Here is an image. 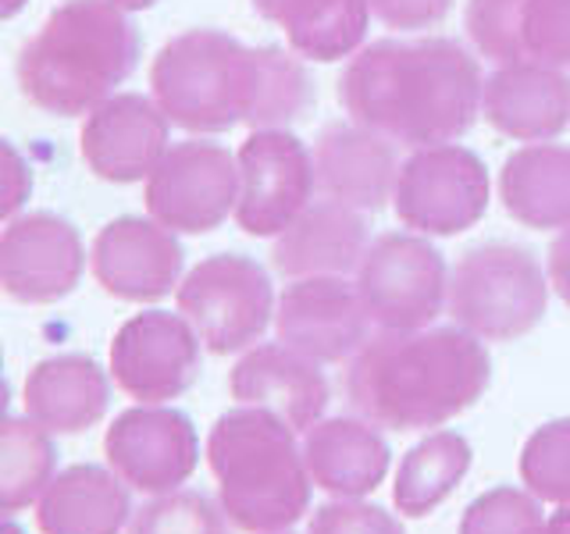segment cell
<instances>
[{"label": "cell", "mask_w": 570, "mask_h": 534, "mask_svg": "<svg viewBox=\"0 0 570 534\" xmlns=\"http://www.w3.org/2000/svg\"><path fill=\"white\" fill-rule=\"evenodd\" d=\"M478 58L445 36L379 40L356 50L338 76L350 121L406 147H439L471 132L481 107Z\"/></svg>", "instance_id": "cell-1"}, {"label": "cell", "mask_w": 570, "mask_h": 534, "mask_svg": "<svg viewBox=\"0 0 570 534\" xmlns=\"http://www.w3.org/2000/svg\"><path fill=\"white\" fill-rule=\"evenodd\" d=\"M492 382V360L481 338L450 328L367 335L350 356V406L389 432H432L471 409Z\"/></svg>", "instance_id": "cell-2"}, {"label": "cell", "mask_w": 570, "mask_h": 534, "mask_svg": "<svg viewBox=\"0 0 570 534\" xmlns=\"http://www.w3.org/2000/svg\"><path fill=\"white\" fill-rule=\"evenodd\" d=\"M139 65V32L107 0H65L18 53V86L47 115L79 118Z\"/></svg>", "instance_id": "cell-3"}, {"label": "cell", "mask_w": 570, "mask_h": 534, "mask_svg": "<svg viewBox=\"0 0 570 534\" xmlns=\"http://www.w3.org/2000/svg\"><path fill=\"white\" fill-rule=\"evenodd\" d=\"M207 467L218 481V506L246 534L296 527L311 513L314 481L296 432L261 406H236L214 421Z\"/></svg>", "instance_id": "cell-4"}, {"label": "cell", "mask_w": 570, "mask_h": 534, "mask_svg": "<svg viewBox=\"0 0 570 534\" xmlns=\"http://www.w3.org/2000/svg\"><path fill=\"white\" fill-rule=\"evenodd\" d=\"M150 93L171 125L218 136L246 125L257 97V47L222 29L178 32L150 65Z\"/></svg>", "instance_id": "cell-5"}, {"label": "cell", "mask_w": 570, "mask_h": 534, "mask_svg": "<svg viewBox=\"0 0 570 534\" xmlns=\"http://www.w3.org/2000/svg\"><path fill=\"white\" fill-rule=\"evenodd\" d=\"M445 307L463 332L485 343H513L546 317L549 278L531 249L481 243L453 264Z\"/></svg>", "instance_id": "cell-6"}, {"label": "cell", "mask_w": 570, "mask_h": 534, "mask_svg": "<svg viewBox=\"0 0 570 534\" xmlns=\"http://www.w3.org/2000/svg\"><path fill=\"white\" fill-rule=\"evenodd\" d=\"M178 314L214 356L254 349L275 317V289L264 267L243 254L200 260L175 289Z\"/></svg>", "instance_id": "cell-7"}, {"label": "cell", "mask_w": 570, "mask_h": 534, "mask_svg": "<svg viewBox=\"0 0 570 534\" xmlns=\"http://www.w3.org/2000/svg\"><path fill=\"white\" fill-rule=\"evenodd\" d=\"M492 178L485 160L456 142L421 147L400 165L396 218L421 236H460L485 218Z\"/></svg>", "instance_id": "cell-8"}, {"label": "cell", "mask_w": 570, "mask_h": 534, "mask_svg": "<svg viewBox=\"0 0 570 534\" xmlns=\"http://www.w3.org/2000/svg\"><path fill=\"white\" fill-rule=\"evenodd\" d=\"M356 289L379 328L417 332L442 314L450 271L428 239L385 231L367 246L361 267H356Z\"/></svg>", "instance_id": "cell-9"}, {"label": "cell", "mask_w": 570, "mask_h": 534, "mask_svg": "<svg viewBox=\"0 0 570 534\" xmlns=\"http://www.w3.org/2000/svg\"><path fill=\"white\" fill-rule=\"evenodd\" d=\"M150 218L175 236H204L236 214L239 200V160L222 142L186 139L168 147L160 165L147 178Z\"/></svg>", "instance_id": "cell-10"}, {"label": "cell", "mask_w": 570, "mask_h": 534, "mask_svg": "<svg viewBox=\"0 0 570 534\" xmlns=\"http://www.w3.org/2000/svg\"><path fill=\"white\" fill-rule=\"evenodd\" d=\"M239 200L236 225L246 236H282L314 204L317 175L307 142L285 129L249 132L236 154Z\"/></svg>", "instance_id": "cell-11"}, {"label": "cell", "mask_w": 570, "mask_h": 534, "mask_svg": "<svg viewBox=\"0 0 570 534\" xmlns=\"http://www.w3.org/2000/svg\"><path fill=\"white\" fill-rule=\"evenodd\" d=\"M104 456L132 492L168 495L200 467V435L183 409L139 403L111 421L104 435Z\"/></svg>", "instance_id": "cell-12"}, {"label": "cell", "mask_w": 570, "mask_h": 534, "mask_svg": "<svg viewBox=\"0 0 570 534\" xmlns=\"http://www.w3.org/2000/svg\"><path fill=\"white\" fill-rule=\"evenodd\" d=\"M200 335L183 314L142 310L111 338V378L136 403H168L200 378Z\"/></svg>", "instance_id": "cell-13"}, {"label": "cell", "mask_w": 570, "mask_h": 534, "mask_svg": "<svg viewBox=\"0 0 570 534\" xmlns=\"http://www.w3.org/2000/svg\"><path fill=\"white\" fill-rule=\"evenodd\" d=\"M86 271L79 228L50 210L22 214L0 231V293L26 307H47L76 293Z\"/></svg>", "instance_id": "cell-14"}, {"label": "cell", "mask_w": 570, "mask_h": 534, "mask_svg": "<svg viewBox=\"0 0 570 534\" xmlns=\"http://www.w3.org/2000/svg\"><path fill=\"white\" fill-rule=\"evenodd\" d=\"M371 314L343 275L293 278L275 303L278 343L317 364H343L367 343Z\"/></svg>", "instance_id": "cell-15"}, {"label": "cell", "mask_w": 570, "mask_h": 534, "mask_svg": "<svg viewBox=\"0 0 570 534\" xmlns=\"http://www.w3.org/2000/svg\"><path fill=\"white\" fill-rule=\"evenodd\" d=\"M183 264L186 254L175 231L136 214L107 221L89 249L97 285L121 303H157L171 296L183 281Z\"/></svg>", "instance_id": "cell-16"}, {"label": "cell", "mask_w": 570, "mask_h": 534, "mask_svg": "<svg viewBox=\"0 0 570 534\" xmlns=\"http://www.w3.org/2000/svg\"><path fill=\"white\" fill-rule=\"evenodd\" d=\"M171 121L154 97L115 93L86 115L79 132V154L86 168L104 182L132 186L150 178V171L168 154Z\"/></svg>", "instance_id": "cell-17"}, {"label": "cell", "mask_w": 570, "mask_h": 534, "mask_svg": "<svg viewBox=\"0 0 570 534\" xmlns=\"http://www.w3.org/2000/svg\"><path fill=\"white\" fill-rule=\"evenodd\" d=\"M463 29L499 65H570V0H468Z\"/></svg>", "instance_id": "cell-18"}, {"label": "cell", "mask_w": 570, "mask_h": 534, "mask_svg": "<svg viewBox=\"0 0 570 534\" xmlns=\"http://www.w3.org/2000/svg\"><path fill=\"white\" fill-rule=\"evenodd\" d=\"M228 392L239 406H261L293 432H311L332 399L321 364L285 343L246 349L228 374Z\"/></svg>", "instance_id": "cell-19"}, {"label": "cell", "mask_w": 570, "mask_h": 534, "mask_svg": "<svg viewBox=\"0 0 570 534\" xmlns=\"http://www.w3.org/2000/svg\"><path fill=\"white\" fill-rule=\"evenodd\" d=\"M314 175L325 200L382 210L400 178L396 142L356 121H328L314 139Z\"/></svg>", "instance_id": "cell-20"}, {"label": "cell", "mask_w": 570, "mask_h": 534, "mask_svg": "<svg viewBox=\"0 0 570 534\" xmlns=\"http://www.w3.org/2000/svg\"><path fill=\"white\" fill-rule=\"evenodd\" d=\"M481 115L507 139H557L570 129V79L560 68L539 61L503 65L485 79Z\"/></svg>", "instance_id": "cell-21"}, {"label": "cell", "mask_w": 570, "mask_h": 534, "mask_svg": "<svg viewBox=\"0 0 570 534\" xmlns=\"http://www.w3.org/2000/svg\"><path fill=\"white\" fill-rule=\"evenodd\" d=\"M111 406V374L86 353L40 360L26 378V417L50 435H79Z\"/></svg>", "instance_id": "cell-22"}, {"label": "cell", "mask_w": 570, "mask_h": 534, "mask_svg": "<svg viewBox=\"0 0 570 534\" xmlns=\"http://www.w3.org/2000/svg\"><path fill=\"white\" fill-rule=\"evenodd\" d=\"M303 459L314 488L335 498H364L382 485L392 467V449L364 417L317 421L303 438Z\"/></svg>", "instance_id": "cell-23"}, {"label": "cell", "mask_w": 570, "mask_h": 534, "mask_svg": "<svg viewBox=\"0 0 570 534\" xmlns=\"http://www.w3.org/2000/svg\"><path fill=\"white\" fill-rule=\"evenodd\" d=\"M367 221L353 207L335 200L311 204L299 218L282 231L272 249L275 271L285 278L314 275H350L367 254Z\"/></svg>", "instance_id": "cell-24"}, {"label": "cell", "mask_w": 570, "mask_h": 534, "mask_svg": "<svg viewBox=\"0 0 570 534\" xmlns=\"http://www.w3.org/2000/svg\"><path fill=\"white\" fill-rule=\"evenodd\" d=\"M132 488L100 463H71L50 477L36 524L43 534H121L132 521Z\"/></svg>", "instance_id": "cell-25"}, {"label": "cell", "mask_w": 570, "mask_h": 534, "mask_svg": "<svg viewBox=\"0 0 570 534\" xmlns=\"http://www.w3.org/2000/svg\"><path fill=\"white\" fill-rule=\"evenodd\" d=\"M499 200L524 228H570V147L531 142L513 150L499 171Z\"/></svg>", "instance_id": "cell-26"}, {"label": "cell", "mask_w": 570, "mask_h": 534, "mask_svg": "<svg viewBox=\"0 0 570 534\" xmlns=\"http://www.w3.org/2000/svg\"><path fill=\"white\" fill-rule=\"evenodd\" d=\"M254 11L282 26L293 53L321 65L353 58L371 26L367 0H254Z\"/></svg>", "instance_id": "cell-27"}, {"label": "cell", "mask_w": 570, "mask_h": 534, "mask_svg": "<svg viewBox=\"0 0 570 534\" xmlns=\"http://www.w3.org/2000/svg\"><path fill=\"white\" fill-rule=\"evenodd\" d=\"M471 442L460 432H435L421 438L400 459L392 503L403 516H428L450 498L471 471Z\"/></svg>", "instance_id": "cell-28"}, {"label": "cell", "mask_w": 570, "mask_h": 534, "mask_svg": "<svg viewBox=\"0 0 570 534\" xmlns=\"http://www.w3.org/2000/svg\"><path fill=\"white\" fill-rule=\"evenodd\" d=\"M58 474V449L50 432L29 417H0V516L40 503Z\"/></svg>", "instance_id": "cell-29"}, {"label": "cell", "mask_w": 570, "mask_h": 534, "mask_svg": "<svg viewBox=\"0 0 570 534\" xmlns=\"http://www.w3.org/2000/svg\"><path fill=\"white\" fill-rule=\"evenodd\" d=\"M314 82L293 53L282 47H257V97L246 125L249 129H278L311 111Z\"/></svg>", "instance_id": "cell-30"}, {"label": "cell", "mask_w": 570, "mask_h": 534, "mask_svg": "<svg viewBox=\"0 0 570 534\" xmlns=\"http://www.w3.org/2000/svg\"><path fill=\"white\" fill-rule=\"evenodd\" d=\"M517 471L534 498L570 506V417L534 427L517 459Z\"/></svg>", "instance_id": "cell-31"}, {"label": "cell", "mask_w": 570, "mask_h": 534, "mask_svg": "<svg viewBox=\"0 0 570 534\" xmlns=\"http://www.w3.org/2000/svg\"><path fill=\"white\" fill-rule=\"evenodd\" d=\"M129 534H228V516L204 492L178 488L142 503L132 513Z\"/></svg>", "instance_id": "cell-32"}, {"label": "cell", "mask_w": 570, "mask_h": 534, "mask_svg": "<svg viewBox=\"0 0 570 534\" xmlns=\"http://www.w3.org/2000/svg\"><path fill=\"white\" fill-rule=\"evenodd\" d=\"M542 498L528 488H492L481 492L474 503L463 510L456 534H542Z\"/></svg>", "instance_id": "cell-33"}, {"label": "cell", "mask_w": 570, "mask_h": 534, "mask_svg": "<svg viewBox=\"0 0 570 534\" xmlns=\"http://www.w3.org/2000/svg\"><path fill=\"white\" fill-rule=\"evenodd\" d=\"M307 534H406L400 516L364 503V498H335V503L314 510Z\"/></svg>", "instance_id": "cell-34"}, {"label": "cell", "mask_w": 570, "mask_h": 534, "mask_svg": "<svg viewBox=\"0 0 570 534\" xmlns=\"http://www.w3.org/2000/svg\"><path fill=\"white\" fill-rule=\"evenodd\" d=\"M32 196V168L14 142L0 139V225L18 218Z\"/></svg>", "instance_id": "cell-35"}, {"label": "cell", "mask_w": 570, "mask_h": 534, "mask_svg": "<svg viewBox=\"0 0 570 534\" xmlns=\"http://www.w3.org/2000/svg\"><path fill=\"white\" fill-rule=\"evenodd\" d=\"M371 14L389 29H432L453 11V0H367Z\"/></svg>", "instance_id": "cell-36"}, {"label": "cell", "mask_w": 570, "mask_h": 534, "mask_svg": "<svg viewBox=\"0 0 570 534\" xmlns=\"http://www.w3.org/2000/svg\"><path fill=\"white\" fill-rule=\"evenodd\" d=\"M549 289L570 307V228H563L549 246Z\"/></svg>", "instance_id": "cell-37"}, {"label": "cell", "mask_w": 570, "mask_h": 534, "mask_svg": "<svg viewBox=\"0 0 570 534\" xmlns=\"http://www.w3.org/2000/svg\"><path fill=\"white\" fill-rule=\"evenodd\" d=\"M542 534H570V506H560L557 513L549 516Z\"/></svg>", "instance_id": "cell-38"}, {"label": "cell", "mask_w": 570, "mask_h": 534, "mask_svg": "<svg viewBox=\"0 0 570 534\" xmlns=\"http://www.w3.org/2000/svg\"><path fill=\"white\" fill-rule=\"evenodd\" d=\"M107 4H115L118 11L129 14V11H150L157 0H107Z\"/></svg>", "instance_id": "cell-39"}, {"label": "cell", "mask_w": 570, "mask_h": 534, "mask_svg": "<svg viewBox=\"0 0 570 534\" xmlns=\"http://www.w3.org/2000/svg\"><path fill=\"white\" fill-rule=\"evenodd\" d=\"M29 0H0V22H8V18H18L26 11Z\"/></svg>", "instance_id": "cell-40"}, {"label": "cell", "mask_w": 570, "mask_h": 534, "mask_svg": "<svg viewBox=\"0 0 570 534\" xmlns=\"http://www.w3.org/2000/svg\"><path fill=\"white\" fill-rule=\"evenodd\" d=\"M8 403H11V388L4 378V353H0V417H8Z\"/></svg>", "instance_id": "cell-41"}, {"label": "cell", "mask_w": 570, "mask_h": 534, "mask_svg": "<svg viewBox=\"0 0 570 534\" xmlns=\"http://www.w3.org/2000/svg\"><path fill=\"white\" fill-rule=\"evenodd\" d=\"M0 534H29L22 524H14L11 516H0Z\"/></svg>", "instance_id": "cell-42"}, {"label": "cell", "mask_w": 570, "mask_h": 534, "mask_svg": "<svg viewBox=\"0 0 570 534\" xmlns=\"http://www.w3.org/2000/svg\"><path fill=\"white\" fill-rule=\"evenodd\" d=\"M275 534H289V531H275Z\"/></svg>", "instance_id": "cell-43"}]
</instances>
